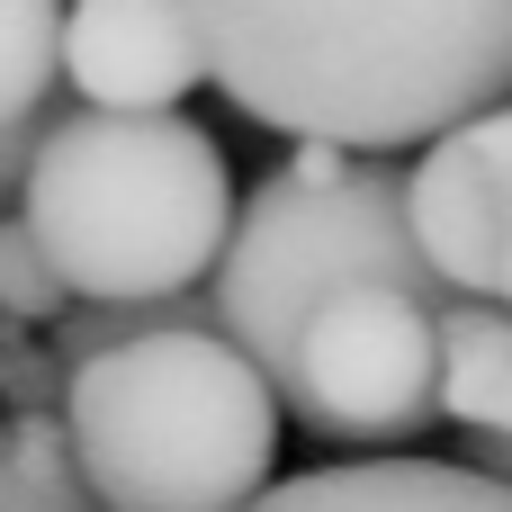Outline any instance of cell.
<instances>
[{
    "label": "cell",
    "instance_id": "1",
    "mask_svg": "<svg viewBox=\"0 0 512 512\" xmlns=\"http://www.w3.org/2000/svg\"><path fill=\"white\" fill-rule=\"evenodd\" d=\"M207 81L270 135L432 144L512 99V0H189Z\"/></svg>",
    "mask_w": 512,
    "mask_h": 512
},
{
    "label": "cell",
    "instance_id": "2",
    "mask_svg": "<svg viewBox=\"0 0 512 512\" xmlns=\"http://www.w3.org/2000/svg\"><path fill=\"white\" fill-rule=\"evenodd\" d=\"M63 423L108 512H243L279 468V387L225 324H162L72 369Z\"/></svg>",
    "mask_w": 512,
    "mask_h": 512
},
{
    "label": "cell",
    "instance_id": "3",
    "mask_svg": "<svg viewBox=\"0 0 512 512\" xmlns=\"http://www.w3.org/2000/svg\"><path fill=\"white\" fill-rule=\"evenodd\" d=\"M18 216L63 261L72 297H180L216 279L234 234L225 144L180 108H63Z\"/></svg>",
    "mask_w": 512,
    "mask_h": 512
},
{
    "label": "cell",
    "instance_id": "4",
    "mask_svg": "<svg viewBox=\"0 0 512 512\" xmlns=\"http://www.w3.org/2000/svg\"><path fill=\"white\" fill-rule=\"evenodd\" d=\"M360 279H405L423 297H450V279L414 243L405 171L387 153L297 135V153L234 207V234L216 252V279H207L216 324L279 387L288 360H297V333L315 324V306L360 288Z\"/></svg>",
    "mask_w": 512,
    "mask_h": 512
},
{
    "label": "cell",
    "instance_id": "5",
    "mask_svg": "<svg viewBox=\"0 0 512 512\" xmlns=\"http://www.w3.org/2000/svg\"><path fill=\"white\" fill-rule=\"evenodd\" d=\"M297 432L333 450H396L441 414V297L405 279H360L315 306L279 378Z\"/></svg>",
    "mask_w": 512,
    "mask_h": 512
},
{
    "label": "cell",
    "instance_id": "6",
    "mask_svg": "<svg viewBox=\"0 0 512 512\" xmlns=\"http://www.w3.org/2000/svg\"><path fill=\"white\" fill-rule=\"evenodd\" d=\"M63 81L90 108H180L207 81L189 0H72L63 9Z\"/></svg>",
    "mask_w": 512,
    "mask_h": 512
},
{
    "label": "cell",
    "instance_id": "7",
    "mask_svg": "<svg viewBox=\"0 0 512 512\" xmlns=\"http://www.w3.org/2000/svg\"><path fill=\"white\" fill-rule=\"evenodd\" d=\"M405 207H414V243L432 252V270L459 297H504V261H512V189L486 162V144L468 126L432 135L423 162L405 171Z\"/></svg>",
    "mask_w": 512,
    "mask_h": 512
},
{
    "label": "cell",
    "instance_id": "8",
    "mask_svg": "<svg viewBox=\"0 0 512 512\" xmlns=\"http://www.w3.org/2000/svg\"><path fill=\"white\" fill-rule=\"evenodd\" d=\"M243 512H512V486L486 468H432V459H369V468H315L270 486Z\"/></svg>",
    "mask_w": 512,
    "mask_h": 512
},
{
    "label": "cell",
    "instance_id": "9",
    "mask_svg": "<svg viewBox=\"0 0 512 512\" xmlns=\"http://www.w3.org/2000/svg\"><path fill=\"white\" fill-rule=\"evenodd\" d=\"M441 414L459 432H512V306L441 297Z\"/></svg>",
    "mask_w": 512,
    "mask_h": 512
},
{
    "label": "cell",
    "instance_id": "10",
    "mask_svg": "<svg viewBox=\"0 0 512 512\" xmlns=\"http://www.w3.org/2000/svg\"><path fill=\"white\" fill-rule=\"evenodd\" d=\"M0 512H108V495L81 468L63 405L0 414Z\"/></svg>",
    "mask_w": 512,
    "mask_h": 512
},
{
    "label": "cell",
    "instance_id": "11",
    "mask_svg": "<svg viewBox=\"0 0 512 512\" xmlns=\"http://www.w3.org/2000/svg\"><path fill=\"white\" fill-rule=\"evenodd\" d=\"M63 90V0H0V117Z\"/></svg>",
    "mask_w": 512,
    "mask_h": 512
},
{
    "label": "cell",
    "instance_id": "12",
    "mask_svg": "<svg viewBox=\"0 0 512 512\" xmlns=\"http://www.w3.org/2000/svg\"><path fill=\"white\" fill-rule=\"evenodd\" d=\"M72 306V279H63V261L45 252V234L9 207L0 216V324H54Z\"/></svg>",
    "mask_w": 512,
    "mask_h": 512
},
{
    "label": "cell",
    "instance_id": "13",
    "mask_svg": "<svg viewBox=\"0 0 512 512\" xmlns=\"http://www.w3.org/2000/svg\"><path fill=\"white\" fill-rule=\"evenodd\" d=\"M63 387H72V369L54 351H27L18 324H0V405L9 414H36V405H63Z\"/></svg>",
    "mask_w": 512,
    "mask_h": 512
},
{
    "label": "cell",
    "instance_id": "14",
    "mask_svg": "<svg viewBox=\"0 0 512 512\" xmlns=\"http://www.w3.org/2000/svg\"><path fill=\"white\" fill-rule=\"evenodd\" d=\"M54 99L45 108H18V117H0V216L27 198V171H36V153H45V135H54Z\"/></svg>",
    "mask_w": 512,
    "mask_h": 512
},
{
    "label": "cell",
    "instance_id": "15",
    "mask_svg": "<svg viewBox=\"0 0 512 512\" xmlns=\"http://www.w3.org/2000/svg\"><path fill=\"white\" fill-rule=\"evenodd\" d=\"M459 441H468V468H486V477L512 486V432H459Z\"/></svg>",
    "mask_w": 512,
    "mask_h": 512
},
{
    "label": "cell",
    "instance_id": "16",
    "mask_svg": "<svg viewBox=\"0 0 512 512\" xmlns=\"http://www.w3.org/2000/svg\"><path fill=\"white\" fill-rule=\"evenodd\" d=\"M504 306H512V261H504Z\"/></svg>",
    "mask_w": 512,
    "mask_h": 512
}]
</instances>
